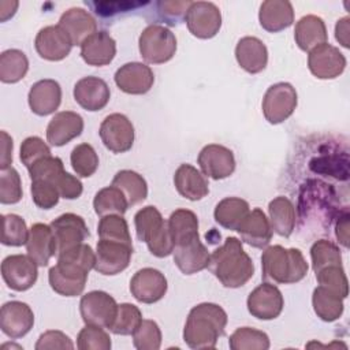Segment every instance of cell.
Instances as JSON below:
<instances>
[{"instance_id": "obj_1", "label": "cell", "mask_w": 350, "mask_h": 350, "mask_svg": "<svg viewBox=\"0 0 350 350\" xmlns=\"http://www.w3.org/2000/svg\"><path fill=\"white\" fill-rule=\"evenodd\" d=\"M208 268L228 288H238L246 284L254 273L252 258L235 237H228L220 247L211 253Z\"/></svg>"}, {"instance_id": "obj_2", "label": "cell", "mask_w": 350, "mask_h": 350, "mask_svg": "<svg viewBox=\"0 0 350 350\" xmlns=\"http://www.w3.org/2000/svg\"><path fill=\"white\" fill-rule=\"evenodd\" d=\"M227 325L226 310L212 302L196 305L187 316L183 328V340L190 349H215L217 339Z\"/></svg>"}, {"instance_id": "obj_3", "label": "cell", "mask_w": 350, "mask_h": 350, "mask_svg": "<svg viewBox=\"0 0 350 350\" xmlns=\"http://www.w3.org/2000/svg\"><path fill=\"white\" fill-rule=\"evenodd\" d=\"M262 279L279 284L302 280L308 273V262L299 249H286L280 245L268 246L261 256Z\"/></svg>"}, {"instance_id": "obj_4", "label": "cell", "mask_w": 350, "mask_h": 350, "mask_svg": "<svg viewBox=\"0 0 350 350\" xmlns=\"http://www.w3.org/2000/svg\"><path fill=\"white\" fill-rule=\"evenodd\" d=\"M137 238L145 242L149 252L156 257H167L174 250V242L160 211L148 205L139 209L134 216Z\"/></svg>"}, {"instance_id": "obj_5", "label": "cell", "mask_w": 350, "mask_h": 350, "mask_svg": "<svg viewBox=\"0 0 350 350\" xmlns=\"http://www.w3.org/2000/svg\"><path fill=\"white\" fill-rule=\"evenodd\" d=\"M142 59L150 64H161L171 60L176 52L175 34L163 25H149L138 40Z\"/></svg>"}, {"instance_id": "obj_6", "label": "cell", "mask_w": 350, "mask_h": 350, "mask_svg": "<svg viewBox=\"0 0 350 350\" xmlns=\"http://www.w3.org/2000/svg\"><path fill=\"white\" fill-rule=\"evenodd\" d=\"M298 98L294 86L288 82H278L268 88L262 98V113L271 124H279L288 119Z\"/></svg>"}, {"instance_id": "obj_7", "label": "cell", "mask_w": 350, "mask_h": 350, "mask_svg": "<svg viewBox=\"0 0 350 350\" xmlns=\"http://www.w3.org/2000/svg\"><path fill=\"white\" fill-rule=\"evenodd\" d=\"M79 312L85 324L109 329L116 317L118 304L108 293L93 290L81 298Z\"/></svg>"}, {"instance_id": "obj_8", "label": "cell", "mask_w": 350, "mask_h": 350, "mask_svg": "<svg viewBox=\"0 0 350 350\" xmlns=\"http://www.w3.org/2000/svg\"><path fill=\"white\" fill-rule=\"evenodd\" d=\"M189 31L202 40L215 37L221 27V14L211 1H191L185 15Z\"/></svg>"}, {"instance_id": "obj_9", "label": "cell", "mask_w": 350, "mask_h": 350, "mask_svg": "<svg viewBox=\"0 0 350 350\" xmlns=\"http://www.w3.org/2000/svg\"><path fill=\"white\" fill-rule=\"evenodd\" d=\"M89 271L64 260H57L48 272V280L52 290L63 297H77L85 290Z\"/></svg>"}, {"instance_id": "obj_10", "label": "cell", "mask_w": 350, "mask_h": 350, "mask_svg": "<svg viewBox=\"0 0 350 350\" xmlns=\"http://www.w3.org/2000/svg\"><path fill=\"white\" fill-rule=\"evenodd\" d=\"M104 146L113 153H124L134 144V126L123 113L108 115L98 130Z\"/></svg>"}, {"instance_id": "obj_11", "label": "cell", "mask_w": 350, "mask_h": 350, "mask_svg": "<svg viewBox=\"0 0 350 350\" xmlns=\"http://www.w3.org/2000/svg\"><path fill=\"white\" fill-rule=\"evenodd\" d=\"M133 245L100 239L96 247L94 269L107 276L118 275L129 267Z\"/></svg>"}, {"instance_id": "obj_12", "label": "cell", "mask_w": 350, "mask_h": 350, "mask_svg": "<svg viewBox=\"0 0 350 350\" xmlns=\"http://www.w3.org/2000/svg\"><path fill=\"white\" fill-rule=\"evenodd\" d=\"M37 264L29 256L11 254L1 262V276L14 291H26L37 282Z\"/></svg>"}, {"instance_id": "obj_13", "label": "cell", "mask_w": 350, "mask_h": 350, "mask_svg": "<svg viewBox=\"0 0 350 350\" xmlns=\"http://www.w3.org/2000/svg\"><path fill=\"white\" fill-rule=\"evenodd\" d=\"M247 310L249 313L260 320H273L276 319L284 306V299L282 291L268 282L257 286L247 297Z\"/></svg>"}, {"instance_id": "obj_14", "label": "cell", "mask_w": 350, "mask_h": 350, "mask_svg": "<svg viewBox=\"0 0 350 350\" xmlns=\"http://www.w3.org/2000/svg\"><path fill=\"white\" fill-rule=\"evenodd\" d=\"M308 67L320 79H334L345 71L346 57L336 46L325 42L309 52Z\"/></svg>"}, {"instance_id": "obj_15", "label": "cell", "mask_w": 350, "mask_h": 350, "mask_svg": "<svg viewBox=\"0 0 350 350\" xmlns=\"http://www.w3.org/2000/svg\"><path fill=\"white\" fill-rule=\"evenodd\" d=\"M197 161L202 174L215 180L226 179L235 171L234 153L219 144H209L204 146Z\"/></svg>"}, {"instance_id": "obj_16", "label": "cell", "mask_w": 350, "mask_h": 350, "mask_svg": "<svg viewBox=\"0 0 350 350\" xmlns=\"http://www.w3.org/2000/svg\"><path fill=\"white\" fill-rule=\"evenodd\" d=\"M167 279L164 273L154 268H142L130 280L131 295L142 304H154L167 293Z\"/></svg>"}, {"instance_id": "obj_17", "label": "cell", "mask_w": 350, "mask_h": 350, "mask_svg": "<svg viewBox=\"0 0 350 350\" xmlns=\"http://www.w3.org/2000/svg\"><path fill=\"white\" fill-rule=\"evenodd\" d=\"M37 53L49 62H59L68 56L72 48V42L68 34L59 26L51 25L42 27L34 40Z\"/></svg>"}, {"instance_id": "obj_18", "label": "cell", "mask_w": 350, "mask_h": 350, "mask_svg": "<svg viewBox=\"0 0 350 350\" xmlns=\"http://www.w3.org/2000/svg\"><path fill=\"white\" fill-rule=\"evenodd\" d=\"M57 245V254L83 243L89 237L85 220L75 213H63L49 224ZM56 254V256H57Z\"/></svg>"}, {"instance_id": "obj_19", "label": "cell", "mask_w": 350, "mask_h": 350, "mask_svg": "<svg viewBox=\"0 0 350 350\" xmlns=\"http://www.w3.org/2000/svg\"><path fill=\"white\" fill-rule=\"evenodd\" d=\"M34 324L31 308L22 301H10L1 306L0 328L11 339L25 336Z\"/></svg>"}, {"instance_id": "obj_20", "label": "cell", "mask_w": 350, "mask_h": 350, "mask_svg": "<svg viewBox=\"0 0 350 350\" xmlns=\"http://www.w3.org/2000/svg\"><path fill=\"white\" fill-rule=\"evenodd\" d=\"M174 262L185 275L197 273L208 268L211 253L200 241V235L176 243L172 250Z\"/></svg>"}, {"instance_id": "obj_21", "label": "cell", "mask_w": 350, "mask_h": 350, "mask_svg": "<svg viewBox=\"0 0 350 350\" xmlns=\"http://www.w3.org/2000/svg\"><path fill=\"white\" fill-rule=\"evenodd\" d=\"M115 83L127 94H145L154 82V74L152 68L139 62H131L123 64L115 72Z\"/></svg>"}, {"instance_id": "obj_22", "label": "cell", "mask_w": 350, "mask_h": 350, "mask_svg": "<svg viewBox=\"0 0 350 350\" xmlns=\"http://www.w3.org/2000/svg\"><path fill=\"white\" fill-rule=\"evenodd\" d=\"M109 97V86L98 77H83L74 86L75 101L90 112L103 109L108 104Z\"/></svg>"}, {"instance_id": "obj_23", "label": "cell", "mask_w": 350, "mask_h": 350, "mask_svg": "<svg viewBox=\"0 0 350 350\" xmlns=\"http://www.w3.org/2000/svg\"><path fill=\"white\" fill-rule=\"evenodd\" d=\"M27 256L36 261L38 267L48 265L49 260L57 254V245L51 226L44 223H34L29 230L26 242Z\"/></svg>"}, {"instance_id": "obj_24", "label": "cell", "mask_w": 350, "mask_h": 350, "mask_svg": "<svg viewBox=\"0 0 350 350\" xmlns=\"http://www.w3.org/2000/svg\"><path fill=\"white\" fill-rule=\"evenodd\" d=\"M30 109L38 116L53 113L62 103V88L55 79L37 81L27 96Z\"/></svg>"}, {"instance_id": "obj_25", "label": "cell", "mask_w": 350, "mask_h": 350, "mask_svg": "<svg viewBox=\"0 0 350 350\" xmlns=\"http://www.w3.org/2000/svg\"><path fill=\"white\" fill-rule=\"evenodd\" d=\"M83 131V119L72 111L57 112L46 127V141L52 146H63Z\"/></svg>"}, {"instance_id": "obj_26", "label": "cell", "mask_w": 350, "mask_h": 350, "mask_svg": "<svg viewBox=\"0 0 350 350\" xmlns=\"http://www.w3.org/2000/svg\"><path fill=\"white\" fill-rule=\"evenodd\" d=\"M237 231L245 243L257 249L267 247L272 239V227L269 219L260 208L252 209Z\"/></svg>"}, {"instance_id": "obj_27", "label": "cell", "mask_w": 350, "mask_h": 350, "mask_svg": "<svg viewBox=\"0 0 350 350\" xmlns=\"http://www.w3.org/2000/svg\"><path fill=\"white\" fill-rule=\"evenodd\" d=\"M116 55V42L107 31H96L81 45V56L89 66H107Z\"/></svg>"}, {"instance_id": "obj_28", "label": "cell", "mask_w": 350, "mask_h": 350, "mask_svg": "<svg viewBox=\"0 0 350 350\" xmlns=\"http://www.w3.org/2000/svg\"><path fill=\"white\" fill-rule=\"evenodd\" d=\"M235 59L246 72L258 74L267 67L268 49L260 38L246 36L235 46Z\"/></svg>"}, {"instance_id": "obj_29", "label": "cell", "mask_w": 350, "mask_h": 350, "mask_svg": "<svg viewBox=\"0 0 350 350\" xmlns=\"http://www.w3.org/2000/svg\"><path fill=\"white\" fill-rule=\"evenodd\" d=\"M59 26L68 34L72 45H82V42L97 31L96 19L83 8L72 7L63 12L59 19Z\"/></svg>"}, {"instance_id": "obj_30", "label": "cell", "mask_w": 350, "mask_h": 350, "mask_svg": "<svg viewBox=\"0 0 350 350\" xmlns=\"http://www.w3.org/2000/svg\"><path fill=\"white\" fill-rule=\"evenodd\" d=\"M174 185L178 193L190 200L198 201L209 193V185L205 175L191 164H180L174 174Z\"/></svg>"}, {"instance_id": "obj_31", "label": "cell", "mask_w": 350, "mask_h": 350, "mask_svg": "<svg viewBox=\"0 0 350 350\" xmlns=\"http://www.w3.org/2000/svg\"><path fill=\"white\" fill-rule=\"evenodd\" d=\"M258 21L261 27L269 33L282 31L294 22L293 4L287 0H267L260 7Z\"/></svg>"}, {"instance_id": "obj_32", "label": "cell", "mask_w": 350, "mask_h": 350, "mask_svg": "<svg viewBox=\"0 0 350 350\" xmlns=\"http://www.w3.org/2000/svg\"><path fill=\"white\" fill-rule=\"evenodd\" d=\"M294 38L299 49L305 52H310L316 46L325 44L328 34L324 21L316 15L302 16L295 25Z\"/></svg>"}, {"instance_id": "obj_33", "label": "cell", "mask_w": 350, "mask_h": 350, "mask_svg": "<svg viewBox=\"0 0 350 350\" xmlns=\"http://www.w3.org/2000/svg\"><path fill=\"white\" fill-rule=\"evenodd\" d=\"M249 212L247 201L239 197H226L216 205L213 216L216 223L223 228L237 231Z\"/></svg>"}, {"instance_id": "obj_34", "label": "cell", "mask_w": 350, "mask_h": 350, "mask_svg": "<svg viewBox=\"0 0 350 350\" xmlns=\"http://www.w3.org/2000/svg\"><path fill=\"white\" fill-rule=\"evenodd\" d=\"M268 213L272 231L288 238L295 228V208L293 202L287 197L279 196L269 202Z\"/></svg>"}, {"instance_id": "obj_35", "label": "cell", "mask_w": 350, "mask_h": 350, "mask_svg": "<svg viewBox=\"0 0 350 350\" xmlns=\"http://www.w3.org/2000/svg\"><path fill=\"white\" fill-rule=\"evenodd\" d=\"M343 299L339 294L319 284L312 295L313 310L323 321H335L343 313Z\"/></svg>"}, {"instance_id": "obj_36", "label": "cell", "mask_w": 350, "mask_h": 350, "mask_svg": "<svg viewBox=\"0 0 350 350\" xmlns=\"http://www.w3.org/2000/svg\"><path fill=\"white\" fill-rule=\"evenodd\" d=\"M112 186H116L126 196L129 205L142 202L148 196V185L142 175L131 170H122L116 172L112 179Z\"/></svg>"}, {"instance_id": "obj_37", "label": "cell", "mask_w": 350, "mask_h": 350, "mask_svg": "<svg viewBox=\"0 0 350 350\" xmlns=\"http://www.w3.org/2000/svg\"><path fill=\"white\" fill-rule=\"evenodd\" d=\"M167 226L174 246L190 238L198 237V219L193 211L183 208L174 211L167 220Z\"/></svg>"}, {"instance_id": "obj_38", "label": "cell", "mask_w": 350, "mask_h": 350, "mask_svg": "<svg viewBox=\"0 0 350 350\" xmlns=\"http://www.w3.org/2000/svg\"><path fill=\"white\" fill-rule=\"evenodd\" d=\"M126 196L116 186H107L98 190L93 200L94 212L103 217L107 215H124L129 208Z\"/></svg>"}, {"instance_id": "obj_39", "label": "cell", "mask_w": 350, "mask_h": 350, "mask_svg": "<svg viewBox=\"0 0 350 350\" xmlns=\"http://www.w3.org/2000/svg\"><path fill=\"white\" fill-rule=\"evenodd\" d=\"M29 70L27 56L19 49H7L0 55V81L4 83L19 82Z\"/></svg>"}, {"instance_id": "obj_40", "label": "cell", "mask_w": 350, "mask_h": 350, "mask_svg": "<svg viewBox=\"0 0 350 350\" xmlns=\"http://www.w3.org/2000/svg\"><path fill=\"white\" fill-rule=\"evenodd\" d=\"M228 345L231 350H267L269 349V338L260 329L241 327L231 334Z\"/></svg>"}, {"instance_id": "obj_41", "label": "cell", "mask_w": 350, "mask_h": 350, "mask_svg": "<svg viewBox=\"0 0 350 350\" xmlns=\"http://www.w3.org/2000/svg\"><path fill=\"white\" fill-rule=\"evenodd\" d=\"M97 234L100 239L123 242L133 245L129 224L122 215H107L103 216L97 226Z\"/></svg>"}, {"instance_id": "obj_42", "label": "cell", "mask_w": 350, "mask_h": 350, "mask_svg": "<svg viewBox=\"0 0 350 350\" xmlns=\"http://www.w3.org/2000/svg\"><path fill=\"white\" fill-rule=\"evenodd\" d=\"M1 243L5 246H22L26 245L29 238V230L23 217L15 213L1 215Z\"/></svg>"}, {"instance_id": "obj_43", "label": "cell", "mask_w": 350, "mask_h": 350, "mask_svg": "<svg viewBox=\"0 0 350 350\" xmlns=\"http://www.w3.org/2000/svg\"><path fill=\"white\" fill-rule=\"evenodd\" d=\"M72 170L78 176L89 178L98 168V156L94 148L86 142L77 145L70 156Z\"/></svg>"}, {"instance_id": "obj_44", "label": "cell", "mask_w": 350, "mask_h": 350, "mask_svg": "<svg viewBox=\"0 0 350 350\" xmlns=\"http://www.w3.org/2000/svg\"><path fill=\"white\" fill-rule=\"evenodd\" d=\"M310 257L314 273L329 265H342V254L339 247L328 239L316 241L310 247Z\"/></svg>"}, {"instance_id": "obj_45", "label": "cell", "mask_w": 350, "mask_h": 350, "mask_svg": "<svg viewBox=\"0 0 350 350\" xmlns=\"http://www.w3.org/2000/svg\"><path fill=\"white\" fill-rule=\"evenodd\" d=\"M141 321L142 313L138 306L124 302L118 305L116 317L109 327V331L115 335H133Z\"/></svg>"}, {"instance_id": "obj_46", "label": "cell", "mask_w": 350, "mask_h": 350, "mask_svg": "<svg viewBox=\"0 0 350 350\" xmlns=\"http://www.w3.org/2000/svg\"><path fill=\"white\" fill-rule=\"evenodd\" d=\"M133 343L138 350H157L161 346V331L156 321L144 320L133 332Z\"/></svg>"}, {"instance_id": "obj_47", "label": "cell", "mask_w": 350, "mask_h": 350, "mask_svg": "<svg viewBox=\"0 0 350 350\" xmlns=\"http://www.w3.org/2000/svg\"><path fill=\"white\" fill-rule=\"evenodd\" d=\"M317 283L346 298L349 294V283L342 265H329L316 272Z\"/></svg>"}, {"instance_id": "obj_48", "label": "cell", "mask_w": 350, "mask_h": 350, "mask_svg": "<svg viewBox=\"0 0 350 350\" xmlns=\"http://www.w3.org/2000/svg\"><path fill=\"white\" fill-rule=\"evenodd\" d=\"M77 347L79 350H109L111 338L103 327L86 324L78 334Z\"/></svg>"}, {"instance_id": "obj_49", "label": "cell", "mask_w": 350, "mask_h": 350, "mask_svg": "<svg viewBox=\"0 0 350 350\" xmlns=\"http://www.w3.org/2000/svg\"><path fill=\"white\" fill-rule=\"evenodd\" d=\"M22 198V182L18 171L12 167L1 170L0 175V202L16 204Z\"/></svg>"}, {"instance_id": "obj_50", "label": "cell", "mask_w": 350, "mask_h": 350, "mask_svg": "<svg viewBox=\"0 0 350 350\" xmlns=\"http://www.w3.org/2000/svg\"><path fill=\"white\" fill-rule=\"evenodd\" d=\"M30 191H31L33 202L41 209L53 208L60 198L57 187L55 186V183L49 180H42V179L31 180Z\"/></svg>"}, {"instance_id": "obj_51", "label": "cell", "mask_w": 350, "mask_h": 350, "mask_svg": "<svg viewBox=\"0 0 350 350\" xmlns=\"http://www.w3.org/2000/svg\"><path fill=\"white\" fill-rule=\"evenodd\" d=\"M29 175L31 180L42 179V180H49L55 182V179L64 171L63 161L59 157L55 156H45L40 160H37L31 167L27 168Z\"/></svg>"}, {"instance_id": "obj_52", "label": "cell", "mask_w": 350, "mask_h": 350, "mask_svg": "<svg viewBox=\"0 0 350 350\" xmlns=\"http://www.w3.org/2000/svg\"><path fill=\"white\" fill-rule=\"evenodd\" d=\"M45 156H51V149L40 137H27L21 144L19 157L26 168Z\"/></svg>"}, {"instance_id": "obj_53", "label": "cell", "mask_w": 350, "mask_h": 350, "mask_svg": "<svg viewBox=\"0 0 350 350\" xmlns=\"http://www.w3.org/2000/svg\"><path fill=\"white\" fill-rule=\"evenodd\" d=\"M36 350H53V349H74L71 339L62 331L51 329L40 335Z\"/></svg>"}, {"instance_id": "obj_54", "label": "cell", "mask_w": 350, "mask_h": 350, "mask_svg": "<svg viewBox=\"0 0 350 350\" xmlns=\"http://www.w3.org/2000/svg\"><path fill=\"white\" fill-rule=\"evenodd\" d=\"M53 183L57 187L60 197H63L66 200H75V198H78L82 194V190H83L81 180L77 176H74V175L66 172V171H63L55 179Z\"/></svg>"}, {"instance_id": "obj_55", "label": "cell", "mask_w": 350, "mask_h": 350, "mask_svg": "<svg viewBox=\"0 0 350 350\" xmlns=\"http://www.w3.org/2000/svg\"><path fill=\"white\" fill-rule=\"evenodd\" d=\"M191 4V1L186 0V1H160L157 3L159 11L163 15V18L165 21H168V23L175 25L178 23V21L186 15V11L189 8V5Z\"/></svg>"}, {"instance_id": "obj_56", "label": "cell", "mask_w": 350, "mask_h": 350, "mask_svg": "<svg viewBox=\"0 0 350 350\" xmlns=\"http://www.w3.org/2000/svg\"><path fill=\"white\" fill-rule=\"evenodd\" d=\"M335 235L339 243H342L345 247H349V212L347 211H345L343 213H339V217L335 226Z\"/></svg>"}, {"instance_id": "obj_57", "label": "cell", "mask_w": 350, "mask_h": 350, "mask_svg": "<svg viewBox=\"0 0 350 350\" xmlns=\"http://www.w3.org/2000/svg\"><path fill=\"white\" fill-rule=\"evenodd\" d=\"M11 163H12V138L5 131H1L0 168L5 170V168L11 167Z\"/></svg>"}, {"instance_id": "obj_58", "label": "cell", "mask_w": 350, "mask_h": 350, "mask_svg": "<svg viewBox=\"0 0 350 350\" xmlns=\"http://www.w3.org/2000/svg\"><path fill=\"white\" fill-rule=\"evenodd\" d=\"M349 23H350L349 16H345V18L339 19L335 26V38L345 48L350 46V44H349V31H350Z\"/></svg>"}]
</instances>
